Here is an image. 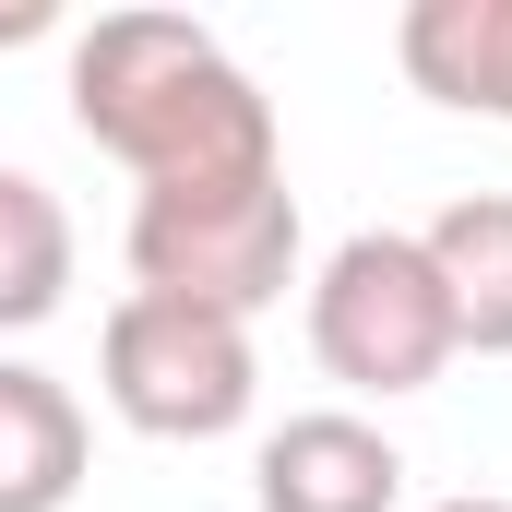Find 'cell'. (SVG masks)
Instances as JSON below:
<instances>
[{"label":"cell","mask_w":512,"mask_h":512,"mask_svg":"<svg viewBox=\"0 0 512 512\" xmlns=\"http://www.w3.org/2000/svg\"><path fill=\"white\" fill-rule=\"evenodd\" d=\"M72 131L96 155H120L143 191H215V179L286 167L274 96L191 12H96L72 36Z\"/></svg>","instance_id":"1"},{"label":"cell","mask_w":512,"mask_h":512,"mask_svg":"<svg viewBox=\"0 0 512 512\" xmlns=\"http://www.w3.org/2000/svg\"><path fill=\"white\" fill-rule=\"evenodd\" d=\"M120 251H131V286L262 322L298 286V191H286V167L274 179H215V191H131Z\"/></svg>","instance_id":"2"},{"label":"cell","mask_w":512,"mask_h":512,"mask_svg":"<svg viewBox=\"0 0 512 512\" xmlns=\"http://www.w3.org/2000/svg\"><path fill=\"white\" fill-rule=\"evenodd\" d=\"M310 358L346 393H429L465 346H453V298L429 274V239L417 227H358L334 239L322 274H310Z\"/></svg>","instance_id":"3"},{"label":"cell","mask_w":512,"mask_h":512,"mask_svg":"<svg viewBox=\"0 0 512 512\" xmlns=\"http://www.w3.org/2000/svg\"><path fill=\"white\" fill-rule=\"evenodd\" d=\"M96 393L120 405V429H143V441H227V429H251V405H262V346H251V322H227V310L131 286L108 310V334H96Z\"/></svg>","instance_id":"4"},{"label":"cell","mask_w":512,"mask_h":512,"mask_svg":"<svg viewBox=\"0 0 512 512\" xmlns=\"http://www.w3.org/2000/svg\"><path fill=\"white\" fill-rule=\"evenodd\" d=\"M251 501L262 512H393L405 501V453H393L382 417H358V405H298L286 429H262Z\"/></svg>","instance_id":"5"},{"label":"cell","mask_w":512,"mask_h":512,"mask_svg":"<svg viewBox=\"0 0 512 512\" xmlns=\"http://www.w3.org/2000/svg\"><path fill=\"white\" fill-rule=\"evenodd\" d=\"M393 60L429 108L512 131V0H405L393 12Z\"/></svg>","instance_id":"6"},{"label":"cell","mask_w":512,"mask_h":512,"mask_svg":"<svg viewBox=\"0 0 512 512\" xmlns=\"http://www.w3.org/2000/svg\"><path fill=\"white\" fill-rule=\"evenodd\" d=\"M84 465H96V429L72 382L36 358H0V512H72Z\"/></svg>","instance_id":"7"},{"label":"cell","mask_w":512,"mask_h":512,"mask_svg":"<svg viewBox=\"0 0 512 512\" xmlns=\"http://www.w3.org/2000/svg\"><path fill=\"white\" fill-rule=\"evenodd\" d=\"M429 274L453 298V346L465 358H512V191H465L429 227Z\"/></svg>","instance_id":"8"},{"label":"cell","mask_w":512,"mask_h":512,"mask_svg":"<svg viewBox=\"0 0 512 512\" xmlns=\"http://www.w3.org/2000/svg\"><path fill=\"white\" fill-rule=\"evenodd\" d=\"M72 298V203L36 167H0V334L60 322Z\"/></svg>","instance_id":"9"},{"label":"cell","mask_w":512,"mask_h":512,"mask_svg":"<svg viewBox=\"0 0 512 512\" xmlns=\"http://www.w3.org/2000/svg\"><path fill=\"white\" fill-rule=\"evenodd\" d=\"M48 24H60L48 0H12V12H0V48H12V36H48Z\"/></svg>","instance_id":"10"},{"label":"cell","mask_w":512,"mask_h":512,"mask_svg":"<svg viewBox=\"0 0 512 512\" xmlns=\"http://www.w3.org/2000/svg\"><path fill=\"white\" fill-rule=\"evenodd\" d=\"M429 512H512V501H489V489H453V501H429Z\"/></svg>","instance_id":"11"}]
</instances>
